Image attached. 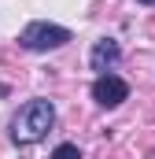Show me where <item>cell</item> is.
<instances>
[{
    "mask_svg": "<svg viewBox=\"0 0 155 159\" xmlns=\"http://www.w3.org/2000/svg\"><path fill=\"white\" fill-rule=\"evenodd\" d=\"M48 159H81V152H78V144H59Z\"/></svg>",
    "mask_w": 155,
    "mask_h": 159,
    "instance_id": "5b68a950",
    "label": "cell"
},
{
    "mask_svg": "<svg viewBox=\"0 0 155 159\" xmlns=\"http://www.w3.org/2000/svg\"><path fill=\"white\" fill-rule=\"evenodd\" d=\"M67 41H70V30L55 26V22H30L19 34V44L30 48V52H52V48H63Z\"/></svg>",
    "mask_w": 155,
    "mask_h": 159,
    "instance_id": "7a4b0ae2",
    "label": "cell"
},
{
    "mask_svg": "<svg viewBox=\"0 0 155 159\" xmlns=\"http://www.w3.org/2000/svg\"><path fill=\"white\" fill-rule=\"evenodd\" d=\"M52 126H55V104L52 100H30L11 119V141L15 144H37Z\"/></svg>",
    "mask_w": 155,
    "mask_h": 159,
    "instance_id": "6da1fadb",
    "label": "cell"
},
{
    "mask_svg": "<svg viewBox=\"0 0 155 159\" xmlns=\"http://www.w3.org/2000/svg\"><path fill=\"white\" fill-rule=\"evenodd\" d=\"M140 4H155V0H140Z\"/></svg>",
    "mask_w": 155,
    "mask_h": 159,
    "instance_id": "8992f818",
    "label": "cell"
},
{
    "mask_svg": "<svg viewBox=\"0 0 155 159\" xmlns=\"http://www.w3.org/2000/svg\"><path fill=\"white\" fill-rule=\"evenodd\" d=\"M118 59H122V48H118L115 37H100L96 44H92V52H89V67L100 70V74H107Z\"/></svg>",
    "mask_w": 155,
    "mask_h": 159,
    "instance_id": "277c9868",
    "label": "cell"
},
{
    "mask_svg": "<svg viewBox=\"0 0 155 159\" xmlns=\"http://www.w3.org/2000/svg\"><path fill=\"white\" fill-rule=\"evenodd\" d=\"M92 100L100 107H118L122 100H129V85L118 74H100V78L92 81Z\"/></svg>",
    "mask_w": 155,
    "mask_h": 159,
    "instance_id": "3957f363",
    "label": "cell"
}]
</instances>
